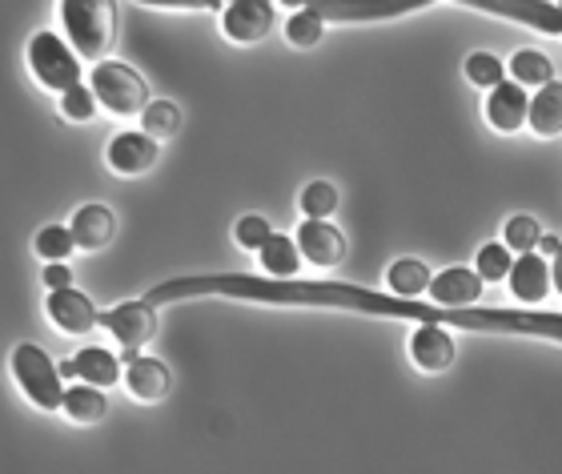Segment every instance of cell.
<instances>
[{"label": "cell", "mask_w": 562, "mask_h": 474, "mask_svg": "<svg viewBox=\"0 0 562 474\" xmlns=\"http://www.w3.org/2000/svg\"><path fill=\"white\" fill-rule=\"evenodd\" d=\"M322 29H326V21L314 16L310 9L293 12L290 21H285V36H290V45H297V48H314L317 41H322Z\"/></svg>", "instance_id": "30"}, {"label": "cell", "mask_w": 562, "mask_h": 474, "mask_svg": "<svg viewBox=\"0 0 562 474\" xmlns=\"http://www.w3.org/2000/svg\"><path fill=\"white\" fill-rule=\"evenodd\" d=\"M140 4H177V9H222V0H140Z\"/></svg>", "instance_id": "35"}, {"label": "cell", "mask_w": 562, "mask_h": 474, "mask_svg": "<svg viewBox=\"0 0 562 474\" xmlns=\"http://www.w3.org/2000/svg\"><path fill=\"white\" fill-rule=\"evenodd\" d=\"M89 89H93L97 105L113 109L121 117L145 113V105H149V84H145V77H137L121 60H97V69L89 72Z\"/></svg>", "instance_id": "3"}, {"label": "cell", "mask_w": 562, "mask_h": 474, "mask_svg": "<svg viewBox=\"0 0 562 474\" xmlns=\"http://www.w3.org/2000/svg\"><path fill=\"white\" fill-rule=\"evenodd\" d=\"M467 77L482 89H498L506 81V65L494 53H470L467 57Z\"/></svg>", "instance_id": "29"}, {"label": "cell", "mask_w": 562, "mask_h": 474, "mask_svg": "<svg viewBox=\"0 0 562 474\" xmlns=\"http://www.w3.org/2000/svg\"><path fill=\"white\" fill-rule=\"evenodd\" d=\"M12 374L21 382V391L29 394V403L41 410H60L65 391H60V370L57 362L33 342H21L12 350Z\"/></svg>", "instance_id": "4"}, {"label": "cell", "mask_w": 562, "mask_h": 474, "mask_svg": "<svg viewBox=\"0 0 562 474\" xmlns=\"http://www.w3.org/2000/svg\"><path fill=\"white\" fill-rule=\"evenodd\" d=\"M29 69L45 89H57V93H69L81 84V60L57 33H36L29 41Z\"/></svg>", "instance_id": "5"}, {"label": "cell", "mask_w": 562, "mask_h": 474, "mask_svg": "<svg viewBox=\"0 0 562 474\" xmlns=\"http://www.w3.org/2000/svg\"><path fill=\"white\" fill-rule=\"evenodd\" d=\"M125 386L140 403H161L165 394H169V366L149 354L125 350Z\"/></svg>", "instance_id": "12"}, {"label": "cell", "mask_w": 562, "mask_h": 474, "mask_svg": "<svg viewBox=\"0 0 562 474\" xmlns=\"http://www.w3.org/2000/svg\"><path fill=\"white\" fill-rule=\"evenodd\" d=\"M121 366H125V362H121L117 354L101 350V346H85V350H77L69 362H57L60 379H81V382H89V386H101V391L125 379V370Z\"/></svg>", "instance_id": "9"}, {"label": "cell", "mask_w": 562, "mask_h": 474, "mask_svg": "<svg viewBox=\"0 0 562 474\" xmlns=\"http://www.w3.org/2000/svg\"><path fill=\"white\" fill-rule=\"evenodd\" d=\"M503 237H506V249H518V253H535V246L542 241V229H539V222H535V217L518 214V217H510V222H506Z\"/></svg>", "instance_id": "31"}, {"label": "cell", "mask_w": 562, "mask_h": 474, "mask_svg": "<svg viewBox=\"0 0 562 474\" xmlns=\"http://www.w3.org/2000/svg\"><path fill=\"white\" fill-rule=\"evenodd\" d=\"M281 4H290V9H305L310 0H281Z\"/></svg>", "instance_id": "38"}, {"label": "cell", "mask_w": 562, "mask_h": 474, "mask_svg": "<svg viewBox=\"0 0 562 474\" xmlns=\"http://www.w3.org/2000/svg\"><path fill=\"white\" fill-rule=\"evenodd\" d=\"M486 121H491L498 133H518L530 121V97L527 84L503 81L498 89H491V101H486Z\"/></svg>", "instance_id": "14"}, {"label": "cell", "mask_w": 562, "mask_h": 474, "mask_svg": "<svg viewBox=\"0 0 562 474\" xmlns=\"http://www.w3.org/2000/svg\"><path fill=\"white\" fill-rule=\"evenodd\" d=\"M105 157H109V166L117 169V173H125V178H137V173L153 169V161H157V137H149L145 129H125V133H117V137L109 142Z\"/></svg>", "instance_id": "11"}, {"label": "cell", "mask_w": 562, "mask_h": 474, "mask_svg": "<svg viewBox=\"0 0 562 474\" xmlns=\"http://www.w3.org/2000/svg\"><path fill=\"white\" fill-rule=\"evenodd\" d=\"M338 210V190L329 181H310L302 190V214L314 217V222H326L329 214Z\"/></svg>", "instance_id": "26"}, {"label": "cell", "mask_w": 562, "mask_h": 474, "mask_svg": "<svg viewBox=\"0 0 562 474\" xmlns=\"http://www.w3.org/2000/svg\"><path fill=\"white\" fill-rule=\"evenodd\" d=\"M539 246L547 249V253H559V249H562V241H559V237H554V234H542V241H539Z\"/></svg>", "instance_id": "37"}, {"label": "cell", "mask_w": 562, "mask_h": 474, "mask_svg": "<svg viewBox=\"0 0 562 474\" xmlns=\"http://www.w3.org/2000/svg\"><path fill=\"white\" fill-rule=\"evenodd\" d=\"M60 113L69 121H89L97 113V97L89 84H77L69 93H60Z\"/></svg>", "instance_id": "32"}, {"label": "cell", "mask_w": 562, "mask_h": 474, "mask_svg": "<svg viewBox=\"0 0 562 474\" xmlns=\"http://www.w3.org/2000/svg\"><path fill=\"white\" fill-rule=\"evenodd\" d=\"M60 21L77 57L101 60L117 36V0H60Z\"/></svg>", "instance_id": "2"}, {"label": "cell", "mask_w": 562, "mask_h": 474, "mask_svg": "<svg viewBox=\"0 0 562 474\" xmlns=\"http://www.w3.org/2000/svg\"><path fill=\"white\" fill-rule=\"evenodd\" d=\"M411 358L426 374H442L454 366V342H450V334H442V326L422 321V330H414L411 338Z\"/></svg>", "instance_id": "17"}, {"label": "cell", "mask_w": 562, "mask_h": 474, "mask_svg": "<svg viewBox=\"0 0 562 474\" xmlns=\"http://www.w3.org/2000/svg\"><path fill=\"white\" fill-rule=\"evenodd\" d=\"M41 278H45L48 290H65V285H72V270L65 266V261H48L45 270H41Z\"/></svg>", "instance_id": "34"}, {"label": "cell", "mask_w": 562, "mask_h": 474, "mask_svg": "<svg viewBox=\"0 0 562 474\" xmlns=\"http://www.w3.org/2000/svg\"><path fill=\"white\" fill-rule=\"evenodd\" d=\"M177 125H181V109L173 105V101H149L145 105V113H140V129L149 133V137H173Z\"/></svg>", "instance_id": "25"}, {"label": "cell", "mask_w": 562, "mask_h": 474, "mask_svg": "<svg viewBox=\"0 0 562 474\" xmlns=\"http://www.w3.org/2000/svg\"><path fill=\"white\" fill-rule=\"evenodd\" d=\"M270 222L261 214H246L241 222H237V229H234V237H237V246L241 249H261L266 241H270Z\"/></svg>", "instance_id": "33"}, {"label": "cell", "mask_w": 562, "mask_h": 474, "mask_svg": "<svg viewBox=\"0 0 562 474\" xmlns=\"http://www.w3.org/2000/svg\"><path fill=\"white\" fill-rule=\"evenodd\" d=\"M559 9H562V0H559Z\"/></svg>", "instance_id": "39"}, {"label": "cell", "mask_w": 562, "mask_h": 474, "mask_svg": "<svg viewBox=\"0 0 562 474\" xmlns=\"http://www.w3.org/2000/svg\"><path fill=\"white\" fill-rule=\"evenodd\" d=\"M101 326H105L125 350H140V346L157 334V306H149L145 297H140V302H121V306L101 314Z\"/></svg>", "instance_id": "7"}, {"label": "cell", "mask_w": 562, "mask_h": 474, "mask_svg": "<svg viewBox=\"0 0 562 474\" xmlns=\"http://www.w3.org/2000/svg\"><path fill=\"white\" fill-rule=\"evenodd\" d=\"M510 290H515L518 302H542L547 290H551V261H542L539 253H522L515 261V270H510Z\"/></svg>", "instance_id": "19"}, {"label": "cell", "mask_w": 562, "mask_h": 474, "mask_svg": "<svg viewBox=\"0 0 562 474\" xmlns=\"http://www.w3.org/2000/svg\"><path fill=\"white\" fill-rule=\"evenodd\" d=\"M530 129L542 137H559L562 133V84L551 81L542 84L539 93L530 97Z\"/></svg>", "instance_id": "20"}, {"label": "cell", "mask_w": 562, "mask_h": 474, "mask_svg": "<svg viewBox=\"0 0 562 474\" xmlns=\"http://www.w3.org/2000/svg\"><path fill=\"white\" fill-rule=\"evenodd\" d=\"M551 282H554V290L562 294V249L554 253V261H551Z\"/></svg>", "instance_id": "36"}, {"label": "cell", "mask_w": 562, "mask_h": 474, "mask_svg": "<svg viewBox=\"0 0 562 474\" xmlns=\"http://www.w3.org/2000/svg\"><path fill=\"white\" fill-rule=\"evenodd\" d=\"M474 270H479L482 282H503V278H510V270H515V261H510V249L498 246V241L482 246L479 249V261H474Z\"/></svg>", "instance_id": "28"}, {"label": "cell", "mask_w": 562, "mask_h": 474, "mask_svg": "<svg viewBox=\"0 0 562 474\" xmlns=\"http://www.w3.org/2000/svg\"><path fill=\"white\" fill-rule=\"evenodd\" d=\"M434 0H310L305 9L322 21H390L402 12L426 9Z\"/></svg>", "instance_id": "6"}, {"label": "cell", "mask_w": 562, "mask_h": 474, "mask_svg": "<svg viewBox=\"0 0 562 474\" xmlns=\"http://www.w3.org/2000/svg\"><path fill=\"white\" fill-rule=\"evenodd\" d=\"M462 4L510 16V21L530 24V29H539V33H562V9L559 4H547V0H462Z\"/></svg>", "instance_id": "10"}, {"label": "cell", "mask_w": 562, "mask_h": 474, "mask_svg": "<svg viewBox=\"0 0 562 474\" xmlns=\"http://www.w3.org/2000/svg\"><path fill=\"white\" fill-rule=\"evenodd\" d=\"M69 229H72V237H77V249L97 253V249H105L109 241H113V234H117V217H113L109 205H81V210L72 214Z\"/></svg>", "instance_id": "18"}, {"label": "cell", "mask_w": 562, "mask_h": 474, "mask_svg": "<svg viewBox=\"0 0 562 474\" xmlns=\"http://www.w3.org/2000/svg\"><path fill=\"white\" fill-rule=\"evenodd\" d=\"M229 4H234V0H229Z\"/></svg>", "instance_id": "40"}, {"label": "cell", "mask_w": 562, "mask_h": 474, "mask_svg": "<svg viewBox=\"0 0 562 474\" xmlns=\"http://www.w3.org/2000/svg\"><path fill=\"white\" fill-rule=\"evenodd\" d=\"M510 72H515L518 84H535V89H542V84L554 81V65L542 57V53H535V48L515 53V57H510Z\"/></svg>", "instance_id": "24"}, {"label": "cell", "mask_w": 562, "mask_h": 474, "mask_svg": "<svg viewBox=\"0 0 562 474\" xmlns=\"http://www.w3.org/2000/svg\"><path fill=\"white\" fill-rule=\"evenodd\" d=\"M258 253H261V270H270V278H293V273H297V258H302V249H297L293 237L270 234V241H266Z\"/></svg>", "instance_id": "22"}, {"label": "cell", "mask_w": 562, "mask_h": 474, "mask_svg": "<svg viewBox=\"0 0 562 474\" xmlns=\"http://www.w3.org/2000/svg\"><path fill=\"white\" fill-rule=\"evenodd\" d=\"M60 410L72 418V422H101L109 410V398L101 394V386H89V382H81V386H69L65 391V403H60Z\"/></svg>", "instance_id": "21"}, {"label": "cell", "mask_w": 562, "mask_h": 474, "mask_svg": "<svg viewBox=\"0 0 562 474\" xmlns=\"http://www.w3.org/2000/svg\"><path fill=\"white\" fill-rule=\"evenodd\" d=\"M430 302H438V306H474V302H482L479 270H467V266L442 270L430 282Z\"/></svg>", "instance_id": "16"}, {"label": "cell", "mask_w": 562, "mask_h": 474, "mask_svg": "<svg viewBox=\"0 0 562 474\" xmlns=\"http://www.w3.org/2000/svg\"><path fill=\"white\" fill-rule=\"evenodd\" d=\"M293 237H297V249H302L314 266H338V261L346 258V237H341L338 226H329V222L305 217L302 229Z\"/></svg>", "instance_id": "15"}, {"label": "cell", "mask_w": 562, "mask_h": 474, "mask_svg": "<svg viewBox=\"0 0 562 474\" xmlns=\"http://www.w3.org/2000/svg\"><path fill=\"white\" fill-rule=\"evenodd\" d=\"M48 318L57 321L65 334H89L101 321V314L89 302V294L65 285V290H48Z\"/></svg>", "instance_id": "13"}, {"label": "cell", "mask_w": 562, "mask_h": 474, "mask_svg": "<svg viewBox=\"0 0 562 474\" xmlns=\"http://www.w3.org/2000/svg\"><path fill=\"white\" fill-rule=\"evenodd\" d=\"M33 246L45 261H65L72 249H77V237H72L69 226H45L41 234H36Z\"/></svg>", "instance_id": "27"}, {"label": "cell", "mask_w": 562, "mask_h": 474, "mask_svg": "<svg viewBox=\"0 0 562 474\" xmlns=\"http://www.w3.org/2000/svg\"><path fill=\"white\" fill-rule=\"evenodd\" d=\"M222 29L237 45H254L273 29V0H234V4H225Z\"/></svg>", "instance_id": "8"}, {"label": "cell", "mask_w": 562, "mask_h": 474, "mask_svg": "<svg viewBox=\"0 0 562 474\" xmlns=\"http://www.w3.org/2000/svg\"><path fill=\"white\" fill-rule=\"evenodd\" d=\"M225 294L241 302H273V306H322L353 309V314H378V318H414L430 326H454L474 334H530L562 342V314L542 309H482V306H438V302H402L398 294H374L362 285L341 282H297V278H249V273H210V278H173L153 285L145 302H181V297Z\"/></svg>", "instance_id": "1"}, {"label": "cell", "mask_w": 562, "mask_h": 474, "mask_svg": "<svg viewBox=\"0 0 562 474\" xmlns=\"http://www.w3.org/2000/svg\"><path fill=\"white\" fill-rule=\"evenodd\" d=\"M430 266L426 261H418V258H402V261H394L390 266V290L398 297H418V294H426L430 290Z\"/></svg>", "instance_id": "23"}]
</instances>
